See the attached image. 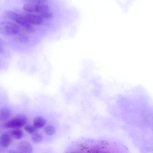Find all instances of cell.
I'll return each instance as SVG.
<instances>
[{
	"instance_id": "1",
	"label": "cell",
	"mask_w": 153,
	"mask_h": 153,
	"mask_svg": "<svg viewBox=\"0 0 153 153\" xmlns=\"http://www.w3.org/2000/svg\"><path fill=\"white\" fill-rule=\"evenodd\" d=\"M5 16L22 26L27 31L32 32L33 30L32 25L29 23L23 15L14 11L6 10L4 12Z\"/></svg>"
},
{
	"instance_id": "2",
	"label": "cell",
	"mask_w": 153,
	"mask_h": 153,
	"mask_svg": "<svg viewBox=\"0 0 153 153\" xmlns=\"http://www.w3.org/2000/svg\"><path fill=\"white\" fill-rule=\"evenodd\" d=\"M19 31L18 26L11 22H0V33L4 35H12L18 34Z\"/></svg>"
},
{
	"instance_id": "3",
	"label": "cell",
	"mask_w": 153,
	"mask_h": 153,
	"mask_svg": "<svg viewBox=\"0 0 153 153\" xmlns=\"http://www.w3.org/2000/svg\"><path fill=\"white\" fill-rule=\"evenodd\" d=\"M27 121V118L25 115L19 114L6 123L4 126L7 128H19L24 126Z\"/></svg>"
},
{
	"instance_id": "4",
	"label": "cell",
	"mask_w": 153,
	"mask_h": 153,
	"mask_svg": "<svg viewBox=\"0 0 153 153\" xmlns=\"http://www.w3.org/2000/svg\"><path fill=\"white\" fill-rule=\"evenodd\" d=\"M23 15L28 22L32 25H39L43 22L44 19L37 13H28Z\"/></svg>"
},
{
	"instance_id": "5",
	"label": "cell",
	"mask_w": 153,
	"mask_h": 153,
	"mask_svg": "<svg viewBox=\"0 0 153 153\" xmlns=\"http://www.w3.org/2000/svg\"><path fill=\"white\" fill-rule=\"evenodd\" d=\"M18 152L23 153H30L33 151L31 145L28 142L25 141H21L17 145Z\"/></svg>"
},
{
	"instance_id": "6",
	"label": "cell",
	"mask_w": 153,
	"mask_h": 153,
	"mask_svg": "<svg viewBox=\"0 0 153 153\" xmlns=\"http://www.w3.org/2000/svg\"><path fill=\"white\" fill-rule=\"evenodd\" d=\"M12 142L11 135L7 132H4L0 136V146L2 148L9 146Z\"/></svg>"
},
{
	"instance_id": "7",
	"label": "cell",
	"mask_w": 153,
	"mask_h": 153,
	"mask_svg": "<svg viewBox=\"0 0 153 153\" xmlns=\"http://www.w3.org/2000/svg\"><path fill=\"white\" fill-rule=\"evenodd\" d=\"M39 4L29 2L25 3L23 6V9L28 13H37Z\"/></svg>"
},
{
	"instance_id": "8",
	"label": "cell",
	"mask_w": 153,
	"mask_h": 153,
	"mask_svg": "<svg viewBox=\"0 0 153 153\" xmlns=\"http://www.w3.org/2000/svg\"><path fill=\"white\" fill-rule=\"evenodd\" d=\"M11 114V111L9 108L6 107L0 108V122L8 119Z\"/></svg>"
},
{
	"instance_id": "9",
	"label": "cell",
	"mask_w": 153,
	"mask_h": 153,
	"mask_svg": "<svg viewBox=\"0 0 153 153\" xmlns=\"http://www.w3.org/2000/svg\"><path fill=\"white\" fill-rule=\"evenodd\" d=\"M46 120L43 117L39 116L36 117L33 121V126L36 128H41L46 124Z\"/></svg>"
},
{
	"instance_id": "10",
	"label": "cell",
	"mask_w": 153,
	"mask_h": 153,
	"mask_svg": "<svg viewBox=\"0 0 153 153\" xmlns=\"http://www.w3.org/2000/svg\"><path fill=\"white\" fill-rule=\"evenodd\" d=\"M10 134L13 138L20 139L23 137L24 133L22 130L19 128H15L11 131Z\"/></svg>"
},
{
	"instance_id": "11",
	"label": "cell",
	"mask_w": 153,
	"mask_h": 153,
	"mask_svg": "<svg viewBox=\"0 0 153 153\" xmlns=\"http://www.w3.org/2000/svg\"><path fill=\"white\" fill-rule=\"evenodd\" d=\"M31 139L32 141L34 143H37L41 142L43 139L42 135L39 133H33Z\"/></svg>"
},
{
	"instance_id": "12",
	"label": "cell",
	"mask_w": 153,
	"mask_h": 153,
	"mask_svg": "<svg viewBox=\"0 0 153 153\" xmlns=\"http://www.w3.org/2000/svg\"><path fill=\"white\" fill-rule=\"evenodd\" d=\"M55 128L54 126L52 125L46 126L44 129L45 133L48 135L51 136L55 132Z\"/></svg>"
},
{
	"instance_id": "13",
	"label": "cell",
	"mask_w": 153,
	"mask_h": 153,
	"mask_svg": "<svg viewBox=\"0 0 153 153\" xmlns=\"http://www.w3.org/2000/svg\"><path fill=\"white\" fill-rule=\"evenodd\" d=\"M36 128L30 125H26L24 127L25 130L29 134H33L36 131Z\"/></svg>"
},
{
	"instance_id": "14",
	"label": "cell",
	"mask_w": 153,
	"mask_h": 153,
	"mask_svg": "<svg viewBox=\"0 0 153 153\" xmlns=\"http://www.w3.org/2000/svg\"><path fill=\"white\" fill-rule=\"evenodd\" d=\"M18 40L21 42H26L27 41V36L24 34H20L18 36Z\"/></svg>"
},
{
	"instance_id": "15",
	"label": "cell",
	"mask_w": 153,
	"mask_h": 153,
	"mask_svg": "<svg viewBox=\"0 0 153 153\" xmlns=\"http://www.w3.org/2000/svg\"><path fill=\"white\" fill-rule=\"evenodd\" d=\"M29 2H32L36 4H40L45 3L46 0H29Z\"/></svg>"
},
{
	"instance_id": "16",
	"label": "cell",
	"mask_w": 153,
	"mask_h": 153,
	"mask_svg": "<svg viewBox=\"0 0 153 153\" xmlns=\"http://www.w3.org/2000/svg\"><path fill=\"white\" fill-rule=\"evenodd\" d=\"M3 45V42L1 39H0V53H2L4 51V49L2 47Z\"/></svg>"
},
{
	"instance_id": "17",
	"label": "cell",
	"mask_w": 153,
	"mask_h": 153,
	"mask_svg": "<svg viewBox=\"0 0 153 153\" xmlns=\"http://www.w3.org/2000/svg\"><path fill=\"white\" fill-rule=\"evenodd\" d=\"M2 147L0 146V152L2 151Z\"/></svg>"
},
{
	"instance_id": "18",
	"label": "cell",
	"mask_w": 153,
	"mask_h": 153,
	"mask_svg": "<svg viewBox=\"0 0 153 153\" xmlns=\"http://www.w3.org/2000/svg\"></svg>"
}]
</instances>
